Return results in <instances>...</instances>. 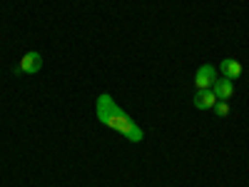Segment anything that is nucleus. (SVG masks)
<instances>
[{"label":"nucleus","mask_w":249,"mask_h":187,"mask_svg":"<svg viewBox=\"0 0 249 187\" xmlns=\"http://www.w3.org/2000/svg\"><path fill=\"white\" fill-rule=\"evenodd\" d=\"M219 73H222V77H227V80L234 82L237 77H242L244 68H242V62H239L237 57H224L222 65H219Z\"/></svg>","instance_id":"3"},{"label":"nucleus","mask_w":249,"mask_h":187,"mask_svg":"<svg viewBox=\"0 0 249 187\" xmlns=\"http://www.w3.org/2000/svg\"><path fill=\"white\" fill-rule=\"evenodd\" d=\"M214 105H217V95L212 93V88L197 90V95H195V108L197 110H212Z\"/></svg>","instance_id":"5"},{"label":"nucleus","mask_w":249,"mask_h":187,"mask_svg":"<svg viewBox=\"0 0 249 187\" xmlns=\"http://www.w3.org/2000/svg\"><path fill=\"white\" fill-rule=\"evenodd\" d=\"M95 115H97V122H100V125H105V128H110V130L124 135V140H130V142H142V140H144L142 128L117 105L110 93H102V95L97 97V102H95Z\"/></svg>","instance_id":"1"},{"label":"nucleus","mask_w":249,"mask_h":187,"mask_svg":"<svg viewBox=\"0 0 249 187\" xmlns=\"http://www.w3.org/2000/svg\"><path fill=\"white\" fill-rule=\"evenodd\" d=\"M212 93L217 95V100H230V97L234 95V82L219 75V77H217V82L212 85Z\"/></svg>","instance_id":"6"},{"label":"nucleus","mask_w":249,"mask_h":187,"mask_svg":"<svg viewBox=\"0 0 249 187\" xmlns=\"http://www.w3.org/2000/svg\"><path fill=\"white\" fill-rule=\"evenodd\" d=\"M20 68H23V73H28V75H35V73H40V68H43V55L40 53H25L23 55V60H20Z\"/></svg>","instance_id":"4"},{"label":"nucleus","mask_w":249,"mask_h":187,"mask_svg":"<svg viewBox=\"0 0 249 187\" xmlns=\"http://www.w3.org/2000/svg\"><path fill=\"white\" fill-rule=\"evenodd\" d=\"M212 110L217 112V117H227V115H230V105H227V100H217V105Z\"/></svg>","instance_id":"7"},{"label":"nucleus","mask_w":249,"mask_h":187,"mask_svg":"<svg viewBox=\"0 0 249 187\" xmlns=\"http://www.w3.org/2000/svg\"><path fill=\"white\" fill-rule=\"evenodd\" d=\"M217 68L214 65H202V68H197V73H195V85H197V90H204V88H212L214 82H217Z\"/></svg>","instance_id":"2"}]
</instances>
